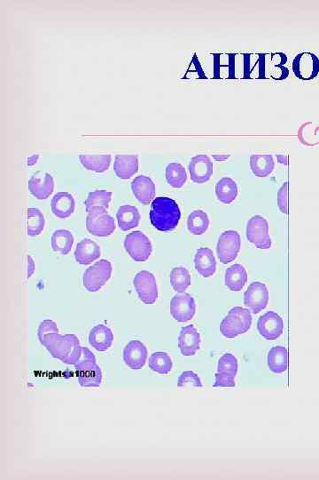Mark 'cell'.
Here are the masks:
<instances>
[{"instance_id": "8", "label": "cell", "mask_w": 319, "mask_h": 480, "mask_svg": "<svg viewBox=\"0 0 319 480\" xmlns=\"http://www.w3.org/2000/svg\"><path fill=\"white\" fill-rule=\"evenodd\" d=\"M247 238L251 244L259 249H270L273 241L269 233V224L261 215L251 217L247 224Z\"/></svg>"}, {"instance_id": "24", "label": "cell", "mask_w": 319, "mask_h": 480, "mask_svg": "<svg viewBox=\"0 0 319 480\" xmlns=\"http://www.w3.org/2000/svg\"><path fill=\"white\" fill-rule=\"evenodd\" d=\"M114 342V333L110 327L97 325L89 333V343L96 351L103 352L111 348Z\"/></svg>"}, {"instance_id": "18", "label": "cell", "mask_w": 319, "mask_h": 480, "mask_svg": "<svg viewBox=\"0 0 319 480\" xmlns=\"http://www.w3.org/2000/svg\"><path fill=\"white\" fill-rule=\"evenodd\" d=\"M202 345L200 333L193 325L182 327L178 336V348L181 354L190 357L197 354Z\"/></svg>"}, {"instance_id": "29", "label": "cell", "mask_w": 319, "mask_h": 480, "mask_svg": "<svg viewBox=\"0 0 319 480\" xmlns=\"http://www.w3.org/2000/svg\"><path fill=\"white\" fill-rule=\"evenodd\" d=\"M239 194L238 185L230 177H223L216 185V198L223 204L229 205L235 201Z\"/></svg>"}, {"instance_id": "4", "label": "cell", "mask_w": 319, "mask_h": 480, "mask_svg": "<svg viewBox=\"0 0 319 480\" xmlns=\"http://www.w3.org/2000/svg\"><path fill=\"white\" fill-rule=\"evenodd\" d=\"M251 311L242 307H234L220 325V332L225 338L232 339L244 335L252 326Z\"/></svg>"}, {"instance_id": "27", "label": "cell", "mask_w": 319, "mask_h": 480, "mask_svg": "<svg viewBox=\"0 0 319 480\" xmlns=\"http://www.w3.org/2000/svg\"><path fill=\"white\" fill-rule=\"evenodd\" d=\"M117 219L121 230L128 231L139 226L141 215L136 206L124 205L118 208Z\"/></svg>"}, {"instance_id": "10", "label": "cell", "mask_w": 319, "mask_h": 480, "mask_svg": "<svg viewBox=\"0 0 319 480\" xmlns=\"http://www.w3.org/2000/svg\"><path fill=\"white\" fill-rule=\"evenodd\" d=\"M133 285L139 300L143 304L152 305L158 300L157 282L153 273L148 271L137 273L135 278L133 279Z\"/></svg>"}, {"instance_id": "26", "label": "cell", "mask_w": 319, "mask_h": 480, "mask_svg": "<svg viewBox=\"0 0 319 480\" xmlns=\"http://www.w3.org/2000/svg\"><path fill=\"white\" fill-rule=\"evenodd\" d=\"M267 365L273 374L285 373L288 368V351L284 346H275L270 349L267 356Z\"/></svg>"}, {"instance_id": "5", "label": "cell", "mask_w": 319, "mask_h": 480, "mask_svg": "<svg viewBox=\"0 0 319 480\" xmlns=\"http://www.w3.org/2000/svg\"><path fill=\"white\" fill-rule=\"evenodd\" d=\"M112 272H113V268L110 260H100L86 269L83 276V285L88 292L100 291L110 281Z\"/></svg>"}, {"instance_id": "38", "label": "cell", "mask_w": 319, "mask_h": 480, "mask_svg": "<svg viewBox=\"0 0 319 480\" xmlns=\"http://www.w3.org/2000/svg\"><path fill=\"white\" fill-rule=\"evenodd\" d=\"M112 195H113L112 192L105 190H95V192L89 193L87 199L84 202L85 211L88 213L94 208H102L107 210L110 208Z\"/></svg>"}, {"instance_id": "36", "label": "cell", "mask_w": 319, "mask_h": 480, "mask_svg": "<svg viewBox=\"0 0 319 480\" xmlns=\"http://www.w3.org/2000/svg\"><path fill=\"white\" fill-rule=\"evenodd\" d=\"M170 282L175 292H184L191 284L189 271L184 267H175L170 274Z\"/></svg>"}, {"instance_id": "16", "label": "cell", "mask_w": 319, "mask_h": 480, "mask_svg": "<svg viewBox=\"0 0 319 480\" xmlns=\"http://www.w3.org/2000/svg\"><path fill=\"white\" fill-rule=\"evenodd\" d=\"M148 357V348L139 340H132L128 342L123 349V361L130 370H142L145 367Z\"/></svg>"}, {"instance_id": "41", "label": "cell", "mask_w": 319, "mask_h": 480, "mask_svg": "<svg viewBox=\"0 0 319 480\" xmlns=\"http://www.w3.org/2000/svg\"><path fill=\"white\" fill-rule=\"evenodd\" d=\"M288 183L283 184L277 192V206L283 214H288Z\"/></svg>"}, {"instance_id": "20", "label": "cell", "mask_w": 319, "mask_h": 480, "mask_svg": "<svg viewBox=\"0 0 319 480\" xmlns=\"http://www.w3.org/2000/svg\"><path fill=\"white\" fill-rule=\"evenodd\" d=\"M196 270L203 278H210L216 272V260L213 251L209 247H200L194 256Z\"/></svg>"}, {"instance_id": "21", "label": "cell", "mask_w": 319, "mask_h": 480, "mask_svg": "<svg viewBox=\"0 0 319 480\" xmlns=\"http://www.w3.org/2000/svg\"><path fill=\"white\" fill-rule=\"evenodd\" d=\"M132 190L133 195L142 205H149L155 197V183L148 176L136 177L132 183Z\"/></svg>"}, {"instance_id": "6", "label": "cell", "mask_w": 319, "mask_h": 480, "mask_svg": "<svg viewBox=\"0 0 319 480\" xmlns=\"http://www.w3.org/2000/svg\"><path fill=\"white\" fill-rule=\"evenodd\" d=\"M86 229L94 236L106 238L116 231V224L107 209L94 208L86 216Z\"/></svg>"}, {"instance_id": "7", "label": "cell", "mask_w": 319, "mask_h": 480, "mask_svg": "<svg viewBox=\"0 0 319 480\" xmlns=\"http://www.w3.org/2000/svg\"><path fill=\"white\" fill-rule=\"evenodd\" d=\"M123 246L132 259L138 263L146 262L153 252L151 240L139 231L128 234L124 240Z\"/></svg>"}, {"instance_id": "32", "label": "cell", "mask_w": 319, "mask_h": 480, "mask_svg": "<svg viewBox=\"0 0 319 480\" xmlns=\"http://www.w3.org/2000/svg\"><path fill=\"white\" fill-rule=\"evenodd\" d=\"M75 238L69 231L57 230L52 236V249L54 252L68 256L74 245Z\"/></svg>"}, {"instance_id": "19", "label": "cell", "mask_w": 319, "mask_h": 480, "mask_svg": "<svg viewBox=\"0 0 319 480\" xmlns=\"http://www.w3.org/2000/svg\"><path fill=\"white\" fill-rule=\"evenodd\" d=\"M191 180L193 183L202 184L209 182L213 174V162L209 156L200 154L191 158L188 167Z\"/></svg>"}, {"instance_id": "13", "label": "cell", "mask_w": 319, "mask_h": 480, "mask_svg": "<svg viewBox=\"0 0 319 480\" xmlns=\"http://www.w3.org/2000/svg\"><path fill=\"white\" fill-rule=\"evenodd\" d=\"M270 292L266 285L259 281L251 283L244 294V305L253 314L260 313L269 303Z\"/></svg>"}, {"instance_id": "31", "label": "cell", "mask_w": 319, "mask_h": 480, "mask_svg": "<svg viewBox=\"0 0 319 480\" xmlns=\"http://www.w3.org/2000/svg\"><path fill=\"white\" fill-rule=\"evenodd\" d=\"M79 160L82 166L95 173H104L110 167L111 155H80Z\"/></svg>"}, {"instance_id": "25", "label": "cell", "mask_w": 319, "mask_h": 480, "mask_svg": "<svg viewBox=\"0 0 319 480\" xmlns=\"http://www.w3.org/2000/svg\"><path fill=\"white\" fill-rule=\"evenodd\" d=\"M51 208L56 217L67 219L74 214L76 202L74 197L69 192H58L53 196Z\"/></svg>"}, {"instance_id": "34", "label": "cell", "mask_w": 319, "mask_h": 480, "mask_svg": "<svg viewBox=\"0 0 319 480\" xmlns=\"http://www.w3.org/2000/svg\"><path fill=\"white\" fill-rule=\"evenodd\" d=\"M165 177L167 183L175 189L182 188L187 182V174L183 165L175 162L166 167Z\"/></svg>"}, {"instance_id": "40", "label": "cell", "mask_w": 319, "mask_h": 480, "mask_svg": "<svg viewBox=\"0 0 319 480\" xmlns=\"http://www.w3.org/2000/svg\"><path fill=\"white\" fill-rule=\"evenodd\" d=\"M59 333L58 326L54 321L51 320H46L40 323V326H38L37 336L40 339V342H42L44 337L49 335V333Z\"/></svg>"}, {"instance_id": "9", "label": "cell", "mask_w": 319, "mask_h": 480, "mask_svg": "<svg viewBox=\"0 0 319 480\" xmlns=\"http://www.w3.org/2000/svg\"><path fill=\"white\" fill-rule=\"evenodd\" d=\"M241 247V238L238 231H226L218 238L216 254L223 265L234 262Z\"/></svg>"}, {"instance_id": "3", "label": "cell", "mask_w": 319, "mask_h": 480, "mask_svg": "<svg viewBox=\"0 0 319 480\" xmlns=\"http://www.w3.org/2000/svg\"><path fill=\"white\" fill-rule=\"evenodd\" d=\"M78 372L80 386L84 388L100 387L102 383V371L97 364L94 354L86 347H83L82 356L75 365Z\"/></svg>"}, {"instance_id": "12", "label": "cell", "mask_w": 319, "mask_h": 480, "mask_svg": "<svg viewBox=\"0 0 319 480\" xmlns=\"http://www.w3.org/2000/svg\"><path fill=\"white\" fill-rule=\"evenodd\" d=\"M238 359L234 355L225 354L220 358L214 388L235 387V377L238 374Z\"/></svg>"}, {"instance_id": "22", "label": "cell", "mask_w": 319, "mask_h": 480, "mask_svg": "<svg viewBox=\"0 0 319 480\" xmlns=\"http://www.w3.org/2000/svg\"><path fill=\"white\" fill-rule=\"evenodd\" d=\"M74 254L76 260L79 265H88L100 258L101 249L95 241L90 238H85L76 246Z\"/></svg>"}, {"instance_id": "14", "label": "cell", "mask_w": 319, "mask_h": 480, "mask_svg": "<svg viewBox=\"0 0 319 480\" xmlns=\"http://www.w3.org/2000/svg\"><path fill=\"white\" fill-rule=\"evenodd\" d=\"M293 72L302 81H311L319 73L318 57L309 52L299 53L293 59Z\"/></svg>"}, {"instance_id": "42", "label": "cell", "mask_w": 319, "mask_h": 480, "mask_svg": "<svg viewBox=\"0 0 319 480\" xmlns=\"http://www.w3.org/2000/svg\"><path fill=\"white\" fill-rule=\"evenodd\" d=\"M27 259V278L30 279L32 275L34 274L35 269H36V265H35L34 260L32 259L31 256H26Z\"/></svg>"}, {"instance_id": "1", "label": "cell", "mask_w": 319, "mask_h": 480, "mask_svg": "<svg viewBox=\"0 0 319 480\" xmlns=\"http://www.w3.org/2000/svg\"><path fill=\"white\" fill-rule=\"evenodd\" d=\"M40 343L54 358L65 364L76 365L82 356L83 347L75 335L49 333Z\"/></svg>"}, {"instance_id": "39", "label": "cell", "mask_w": 319, "mask_h": 480, "mask_svg": "<svg viewBox=\"0 0 319 480\" xmlns=\"http://www.w3.org/2000/svg\"><path fill=\"white\" fill-rule=\"evenodd\" d=\"M191 386L196 388H202L203 384L202 380L196 373L193 371H184L178 377V387L182 388L188 386Z\"/></svg>"}, {"instance_id": "33", "label": "cell", "mask_w": 319, "mask_h": 480, "mask_svg": "<svg viewBox=\"0 0 319 480\" xmlns=\"http://www.w3.org/2000/svg\"><path fill=\"white\" fill-rule=\"evenodd\" d=\"M209 218L202 210L191 212L187 219V229L190 233L200 236L206 233L209 227Z\"/></svg>"}, {"instance_id": "35", "label": "cell", "mask_w": 319, "mask_h": 480, "mask_svg": "<svg viewBox=\"0 0 319 480\" xmlns=\"http://www.w3.org/2000/svg\"><path fill=\"white\" fill-rule=\"evenodd\" d=\"M148 365L150 370L160 374H170L173 367V361L167 352H154L150 356Z\"/></svg>"}, {"instance_id": "15", "label": "cell", "mask_w": 319, "mask_h": 480, "mask_svg": "<svg viewBox=\"0 0 319 480\" xmlns=\"http://www.w3.org/2000/svg\"><path fill=\"white\" fill-rule=\"evenodd\" d=\"M257 329L264 339L274 341L283 335V319L275 311H267L258 320Z\"/></svg>"}, {"instance_id": "30", "label": "cell", "mask_w": 319, "mask_h": 480, "mask_svg": "<svg viewBox=\"0 0 319 480\" xmlns=\"http://www.w3.org/2000/svg\"><path fill=\"white\" fill-rule=\"evenodd\" d=\"M250 167L255 176H269L275 167L273 156L270 154H255L250 158Z\"/></svg>"}, {"instance_id": "2", "label": "cell", "mask_w": 319, "mask_h": 480, "mask_svg": "<svg viewBox=\"0 0 319 480\" xmlns=\"http://www.w3.org/2000/svg\"><path fill=\"white\" fill-rule=\"evenodd\" d=\"M181 212L174 199L159 197L153 200L150 221L156 230L162 232L174 231L180 224Z\"/></svg>"}, {"instance_id": "37", "label": "cell", "mask_w": 319, "mask_h": 480, "mask_svg": "<svg viewBox=\"0 0 319 480\" xmlns=\"http://www.w3.org/2000/svg\"><path fill=\"white\" fill-rule=\"evenodd\" d=\"M46 226V219L43 213L38 208L27 210V234L30 237H36L42 233Z\"/></svg>"}, {"instance_id": "43", "label": "cell", "mask_w": 319, "mask_h": 480, "mask_svg": "<svg viewBox=\"0 0 319 480\" xmlns=\"http://www.w3.org/2000/svg\"><path fill=\"white\" fill-rule=\"evenodd\" d=\"M37 158H38V155H37V156L35 155V156H33V157L28 158V166H32V165L36 164Z\"/></svg>"}, {"instance_id": "28", "label": "cell", "mask_w": 319, "mask_h": 480, "mask_svg": "<svg viewBox=\"0 0 319 480\" xmlns=\"http://www.w3.org/2000/svg\"><path fill=\"white\" fill-rule=\"evenodd\" d=\"M248 272L241 265H234L229 267L225 272V284L230 290L241 291L248 283Z\"/></svg>"}, {"instance_id": "23", "label": "cell", "mask_w": 319, "mask_h": 480, "mask_svg": "<svg viewBox=\"0 0 319 480\" xmlns=\"http://www.w3.org/2000/svg\"><path fill=\"white\" fill-rule=\"evenodd\" d=\"M139 171L138 155H117L114 158V172L118 178L128 180Z\"/></svg>"}, {"instance_id": "17", "label": "cell", "mask_w": 319, "mask_h": 480, "mask_svg": "<svg viewBox=\"0 0 319 480\" xmlns=\"http://www.w3.org/2000/svg\"><path fill=\"white\" fill-rule=\"evenodd\" d=\"M54 189L53 178L46 172L37 171L28 181V190L38 200H44L52 195Z\"/></svg>"}, {"instance_id": "11", "label": "cell", "mask_w": 319, "mask_h": 480, "mask_svg": "<svg viewBox=\"0 0 319 480\" xmlns=\"http://www.w3.org/2000/svg\"><path fill=\"white\" fill-rule=\"evenodd\" d=\"M170 311L172 317L178 322H187L193 320L196 313V300L188 292H178L171 299Z\"/></svg>"}]
</instances>
